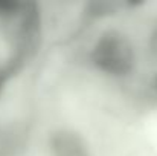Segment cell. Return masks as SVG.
Returning <instances> with one entry per match:
<instances>
[{
  "mask_svg": "<svg viewBox=\"0 0 157 156\" xmlns=\"http://www.w3.org/2000/svg\"><path fill=\"white\" fill-rule=\"evenodd\" d=\"M32 35V5L0 0V100L12 77L31 55Z\"/></svg>",
  "mask_w": 157,
  "mask_h": 156,
  "instance_id": "1",
  "label": "cell"
},
{
  "mask_svg": "<svg viewBox=\"0 0 157 156\" xmlns=\"http://www.w3.org/2000/svg\"><path fill=\"white\" fill-rule=\"evenodd\" d=\"M90 57L95 67L110 77H127L136 66V51L131 40L114 29L98 37Z\"/></svg>",
  "mask_w": 157,
  "mask_h": 156,
  "instance_id": "2",
  "label": "cell"
},
{
  "mask_svg": "<svg viewBox=\"0 0 157 156\" xmlns=\"http://www.w3.org/2000/svg\"><path fill=\"white\" fill-rule=\"evenodd\" d=\"M49 156H93L86 138L73 129H56L48 141Z\"/></svg>",
  "mask_w": 157,
  "mask_h": 156,
  "instance_id": "3",
  "label": "cell"
},
{
  "mask_svg": "<svg viewBox=\"0 0 157 156\" xmlns=\"http://www.w3.org/2000/svg\"><path fill=\"white\" fill-rule=\"evenodd\" d=\"M150 52H151L153 58L157 61V26L153 29V32L150 35Z\"/></svg>",
  "mask_w": 157,
  "mask_h": 156,
  "instance_id": "4",
  "label": "cell"
}]
</instances>
